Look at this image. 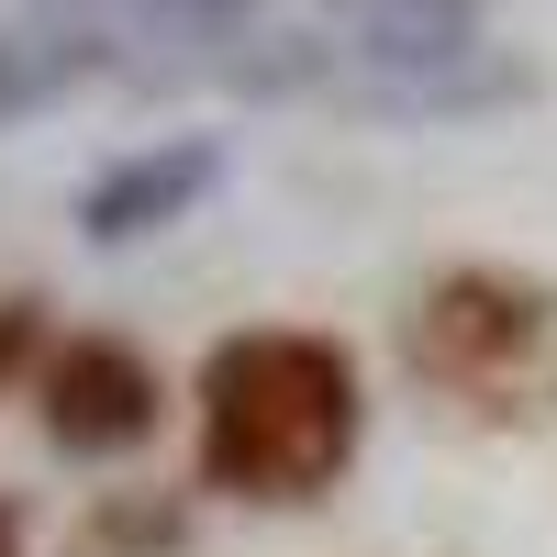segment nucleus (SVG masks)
<instances>
[{
  "label": "nucleus",
  "instance_id": "obj_1",
  "mask_svg": "<svg viewBox=\"0 0 557 557\" xmlns=\"http://www.w3.org/2000/svg\"><path fill=\"white\" fill-rule=\"evenodd\" d=\"M357 457V368L335 335L246 323L201 357V491L323 502Z\"/></svg>",
  "mask_w": 557,
  "mask_h": 557
},
{
  "label": "nucleus",
  "instance_id": "obj_2",
  "mask_svg": "<svg viewBox=\"0 0 557 557\" xmlns=\"http://www.w3.org/2000/svg\"><path fill=\"white\" fill-rule=\"evenodd\" d=\"M412 368L469 412H524L557 391V290L513 268H446L412 301Z\"/></svg>",
  "mask_w": 557,
  "mask_h": 557
},
{
  "label": "nucleus",
  "instance_id": "obj_3",
  "mask_svg": "<svg viewBox=\"0 0 557 557\" xmlns=\"http://www.w3.org/2000/svg\"><path fill=\"white\" fill-rule=\"evenodd\" d=\"M335 45L357 57V101L380 112H491L513 67H491V0H323Z\"/></svg>",
  "mask_w": 557,
  "mask_h": 557
},
{
  "label": "nucleus",
  "instance_id": "obj_4",
  "mask_svg": "<svg viewBox=\"0 0 557 557\" xmlns=\"http://www.w3.org/2000/svg\"><path fill=\"white\" fill-rule=\"evenodd\" d=\"M34 401H45V446L89 457V469H101V457H134V446L168 424V380L123 335H67L57 357H45Z\"/></svg>",
  "mask_w": 557,
  "mask_h": 557
},
{
  "label": "nucleus",
  "instance_id": "obj_5",
  "mask_svg": "<svg viewBox=\"0 0 557 557\" xmlns=\"http://www.w3.org/2000/svg\"><path fill=\"white\" fill-rule=\"evenodd\" d=\"M223 190V146L212 134H178V146H146V157H123V168H101L78 190V235L89 246H146L157 223H178V212H201Z\"/></svg>",
  "mask_w": 557,
  "mask_h": 557
},
{
  "label": "nucleus",
  "instance_id": "obj_6",
  "mask_svg": "<svg viewBox=\"0 0 557 557\" xmlns=\"http://www.w3.org/2000/svg\"><path fill=\"white\" fill-rule=\"evenodd\" d=\"M101 67H112V45H78V34H0V123L57 112L67 89H89Z\"/></svg>",
  "mask_w": 557,
  "mask_h": 557
},
{
  "label": "nucleus",
  "instance_id": "obj_7",
  "mask_svg": "<svg viewBox=\"0 0 557 557\" xmlns=\"http://www.w3.org/2000/svg\"><path fill=\"white\" fill-rule=\"evenodd\" d=\"M123 34L201 67V57H235V45L257 34V0H123Z\"/></svg>",
  "mask_w": 557,
  "mask_h": 557
},
{
  "label": "nucleus",
  "instance_id": "obj_8",
  "mask_svg": "<svg viewBox=\"0 0 557 557\" xmlns=\"http://www.w3.org/2000/svg\"><path fill=\"white\" fill-rule=\"evenodd\" d=\"M34 346H45V301H34V290H12V301H0V391L34 368Z\"/></svg>",
  "mask_w": 557,
  "mask_h": 557
},
{
  "label": "nucleus",
  "instance_id": "obj_9",
  "mask_svg": "<svg viewBox=\"0 0 557 557\" xmlns=\"http://www.w3.org/2000/svg\"><path fill=\"white\" fill-rule=\"evenodd\" d=\"M45 34H78V45H123V0H34Z\"/></svg>",
  "mask_w": 557,
  "mask_h": 557
},
{
  "label": "nucleus",
  "instance_id": "obj_10",
  "mask_svg": "<svg viewBox=\"0 0 557 557\" xmlns=\"http://www.w3.org/2000/svg\"><path fill=\"white\" fill-rule=\"evenodd\" d=\"M0 557H23V513H12V502H0Z\"/></svg>",
  "mask_w": 557,
  "mask_h": 557
}]
</instances>
